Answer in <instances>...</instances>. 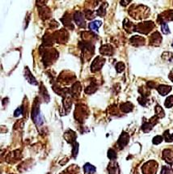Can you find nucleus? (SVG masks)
Here are the masks:
<instances>
[{"label": "nucleus", "instance_id": "nucleus-3", "mask_svg": "<svg viewBox=\"0 0 173 174\" xmlns=\"http://www.w3.org/2000/svg\"><path fill=\"white\" fill-rule=\"evenodd\" d=\"M104 63H105L104 59L100 57H96L95 60L93 61V63H92V66H91V70H92V72H95V71L99 70L102 67H103Z\"/></svg>", "mask_w": 173, "mask_h": 174}, {"label": "nucleus", "instance_id": "nucleus-2", "mask_svg": "<svg viewBox=\"0 0 173 174\" xmlns=\"http://www.w3.org/2000/svg\"><path fill=\"white\" fill-rule=\"evenodd\" d=\"M32 118L37 125H41L44 123V117L40 111L39 105H34L32 110Z\"/></svg>", "mask_w": 173, "mask_h": 174}, {"label": "nucleus", "instance_id": "nucleus-15", "mask_svg": "<svg viewBox=\"0 0 173 174\" xmlns=\"http://www.w3.org/2000/svg\"><path fill=\"white\" fill-rule=\"evenodd\" d=\"M84 170L86 174H93L95 172V168L89 163H87L84 166Z\"/></svg>", "mask_w": 173, "mask_h": 174}, {"label": "nucleus", "instance_id": "nucleus-1", "mask_svg": "<svg viewBox=\"0 0 173 174\" xmlns=\"http://www.w3.org/2000/svg\"><path fill=\"white\" fill-rule=\"evenodd\" d=\"M154 27H155V23L152 21L142 22L138 24L136 27H134V31L141 33L147 34L149 32L151 31Z\"/></svg>", "mask_w": 173, "mask_h": 174}, {"label": "nucleus", "instance_id": "nucleus-22", "mask_svg": "<svg viewBox=\"0 0 173 174\" xmlns=\"http://www.w3.org/2000/svg\"><path fill=\"white\" fill-rule=\"evenodd\" d=\"M160 113H161L162 114H163V115H165V114H164V112H163V109L161 108V106L156 105V107H155V114H156V116L162 117Z\"/></svg>", "mask_w": 173, "mask_h": 174}, {"label": "nucleus", "instance_id": "nucleus-10", "mask_svg": "<svg viewBox=\"0 0 173 174\" xmlns=\"http://www.w3.org/2000/svg\"><path fill=\"white\" fill-rule=\"evenodd\" d=\"M24 76H25V79L30 84H33V85H37V82L36 80V79L33 77V74L30 72L28 67H26V70L25 72H24Z\"/></svg>", "mask_w": 173, "mask_h": 174}, {"label": "nucleus", "instance_id": "nucleus-9", "mask_svg": "<svg viewBox=\"0 0 173 174\" xmlns=\"http://www.w3.org/2000/svg\"><path fill=\"white\" fill-rule=\"evenodd\" d=\"M130 42L134 45L138 46V45H144V43H145V39H144L143 37H139V36H134V37H131Z\"/></svg>", "mask_w": 173, "mask_h": 174}, {"label": "nucleus", "instance_id": "nucleus-13", "mask_svg": "<svg viewBox=\"0 0 173 174\" xmlns=\"http://www.w3.org/2000/svg\"><path fill=\"white\" fill-rule=\"evenodd\" d=\"M102 25V21H99V20H95V21H92L89 23V28L90 29L92 30L93 32L98 33V29Z\"/></svg>", "mask_w": 173, "mask_h": 174}, {"label": "nucleus", "instance_id": "nucleus-14", "mask_svg": "<svg viewBox=\"0 0 173 174\" xmlns=\"http://www.w3.org/2000/svg\"><path fill=\"white\" fill-rule=\"evenodd\" d=\"M163 158L166 161V162L169 163V164H172L173 163V153L169 150H165L163 153Z\"/></svg>", "mask_w": 173, "mask_h": 174}, {"label": "nucleus", "instance_id": "nucleus-17", "mask_svg": "<svg viewBox=\"0 0 173 174\" xmlns=\"http://www.w3.org/2000/svg\"><path fill=\"white\" fill-rule=\"evenodd\" d=\"M165 107L169 109V108H171L173 106V96H167V99L165 100Z\"/></svg>", "mask_w": 173, "mask_h": 174}, {"label": "nucleus", "instance_id": "nucleus-19", "mask_svg": "<svg viewBox=\"0 0 173 174\" xmlns=\"http://www.w3.org/2000/svg\"><path fill=\"white\" fill-rule=\"evenodd\" d=\"M164 139H165L166 142L167 143H171V142H173V135H170L169 134V130H167L164 132Z\"/></svg>", "mask_w": 173, "mask_h": 174}, {"label": "nucleus", "instance_id": "nucleus-20", "mask_svg": "<svg viewBox=\"0 0 173 174\" xmlns=\"http://www.w3.org/2000/svg\"><path fill=\"white\" fill-rule=\"evenodd\" d=\"M108 157H109L111 161L115 160V159L117 158V153H116V151H115L114 150H113V149H109V151H108Z\"/></svg>", "mask_w": 173, "mask_h": 174}, {"label": "nucleus", "instance_id": "nucleus-5", "mask_svg": "<svg viewBox=\"0 0 173 174\" xmlns=\"http://www.w3.org/2000/svg\"><path fill=\"white\" fill-rule=\"evenodd\" d=\"M129 139H130V137H129L128 134L126 132H122V134L117 140V144H118L120 149H123L128 144Z\"/></svg>", "mask_w": 173, "mask_h": 174}, {"label": "nucleus", "instance_id": "nucleus-12", "mask_svg": "<svg viewBox=\"0 0 173 174\" xmlns=\"http://www.w3.org/2000/svg\"><path fill=\"white\" fill-rule=\"evenodd\" d=\"M162 16H163V19H160L161 23H167V21H172L173 20V11H168V12L163 13Z\"/></svg>", "mask_w": 173, "mask_h": 174}, {"label": "nucleus", "instance_id": "nucleus-7", "mask_svg": "<svg viewBox=\"0 0 173 174\" xmlns=\"http://www.w3.org/2000/svg\"><path fill=\"white\" fill-rule=\"evenodd\" d=\"M158 92L162 96H166L167 94L169 93L171 91V87L168 85H164V84H160V86L158 87Z\"/></svg>", "mask_w": 173, "mask_h": 174}, {"label": "nucleus", "instance_id": "nucleus-8", "mask_svg": "<svg viewBox=\"0 0 173 174\" xmlns=\"http://www.w3.org/2000/svg\"><path fill=\"white\" fill-rule=\"evenodd\" d=\"M162 41V37L160 34V33H155L154 34H152V36L150 37V44L151 45H159Z\"/></svg>", "mask_w": 173, "mask_h": 174}, {"label": "nucleus", "instance_id": "nucleus-16", "mask_svg": "<svg viewBox=\"0 0 173 174\" xmlns=\"http://www.w3.org/2000/svg\"><path fill=\"white\" fill-rule=\"evenodd\" d=\"M133 108H134V105L131 104L130 102H126V103H124V104L121 105V110L125 112V113L131 112L133 110Z\"/></svg>", "mask_w": 173, "mask_h": 174}, {"label": "nucleus", "instance_id": "nucleus-18", "mask_svg": "<svg viewBox=\"0 0 173 174\" xmlns=\"http://www.w3.org/2000/svg\"><path fill=\"white\" fill-rule=\"evenodd\" d=\"M106 8H107V4L106 3L104 5H101L97 10V12H96V14L99 16H104L105 15V9H106Z\"/></svg>", "mask_w": 173, "mask_h": 174}, {"label": "nucleus", "instance_id": "nucleus-11", "mask_svg": "<svg viewBox=\"0 0 173 174\" xmlns=\"http://www.w3.org/2000/svg\"><path fill=\"white\" fill-rule=\"evenodd\" d=\"M154 119H155V118L152 117V118H150V119L149 120L148 122H144L142 127V130H143L144 132H149L150 130H151L152 127H153L154 125H155V123H154L153 122Z\"/></svg>", "mask_w": 173, "mask_h": 174}, {"label": "nucleus", "instance_id": "nucleus-24", "mask_svg": "<svg viewBox=\"0 0 173 174\" xmlns=\"http://www.w3.org/2000/svg\"><path fill=\"white\" fill-rule=\"evenodd\" d=\"M116 69H117V72H122L125 70V65L123 63H118L116 65Z\"/></svg>", "mask_w": 173, "mask_h": 174}, {"label": "nucleus", "instance_id": "nucleus-6", "mask_svg": "<svg viewBox=\"0 0 173 174\" xmlns=\"http://www.w3.org/2000/svg\"><path fill=\"white\" fill-rule=\"evenodd\" d=\"M113 46L110 45H104L100 47V49H99V52L100 54L103 55H107V56H110V55L113 54Z\"/></svg>", "mask_w": 173, "mask_h": 174}, {"label": "nucleus", "instance_id": "nucleus-21", "mask_svg": "<svg viewBox=\"0 0 173 174\" xmlns=\"http://www.w3.org/2000/svg\"><path fill=\"white\" fill-rule=\"evenodd\" d=\"M161 30L163 32V34H169L170 33V30L169 28L167 26V23H163L161 24Z\"/></svg>", "mask_w": 173, "mask_h": 174}, {"label": "nucleus", "instance_id": "nucleus-26", "mask_svg": "<svg viewBox=\"0 0 173 174\" xmlns=\"http://www.w3.org/2000/svg\"><path fill=\"white\" fill-rule=\"evenodd\" d=\"M169 78H170V79H171V80L173 82V71L172 72H171V74H169Z\"/></svg>", "mask_w": 173, "mask_h": 174}, {"label": "nucleus", "instance_id": "nucleus-23", "mask_svg": "<svg viewBox=\"0 0 173 174\" xmlns=\"http://www.w3.org/2000/svg\"><path fill=\"white\" fill-rule=\"evenodd\" d=\"M163 137L162 136H160V135H157V136H155V137L154 138L153 140H152V142H153L154 144L155 145H158L160 144V143H162V141H163Z\"/></svg>", "mask_w": 173, "mask_h": 174}, {"label": "nucleus", "instance_id": "nucleus-4", "mask_svg": "<svg viewBox=\"0 0 173 174\" xmlns=\"http://www.w3.org/2000/svg\"><path fill=\"white\" fill-rule=\"evenodd\" d=\"M74 20L79 27L85 28L86 22L84 13H82V12H75V13L74 14Z\"/></svg>", "mask_w": 173, "mask_h": 174}, {"label": "nucleus", "instance_id": "nucleus-25", "mask_svg": "<svg viewBox=\"0 0 173 174\" xmlns=\"http://www.w3.org/2000/svg\"><path fill=\"white\" fill-rule=\"evenodd\" d=\"M21 114H22V110L21 108L20 107L18 108V109H16L15 113H14V116H15V117H18V116H20Z\"/></svg>", "mask_w": 173, "mask_h": 174}]
</instances>
